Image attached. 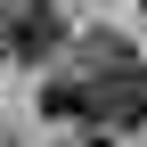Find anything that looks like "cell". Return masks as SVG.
Here are the masks:
<instances>
[{
    "label": "cell",
    "mask_w": 147,
    "mask_h": 147,
    "mask_svg": "<svg viewBox=\"0 0 147 147\" xmlns=\"http://www.w3.org/2000/svg\"><path fill=\"white\" fill-rule=\"evenodd\" d=\"M41 115L49 123H90V74H57L41 90Z\"/></svg>",
    "instance_id": "3957f363"
},
{
    "label": "cell",
    "mask_w": 147,
    "mask_h": 147,
    "mask_svg": "<svg viewBox=\"0 0 147 147\" xmlns=\"http://www.w3.org/2000/svg\"><path fill=\"white\" fill-rule=\"evenodd\" d=\"M8 57H25V65H49L65 49V16L49 8V0H8Z\"/></svg>",
    "instance_id": "7a4b0ae2"
},
{
    "label": "cell",
    "mask_w": 147,
    "mask_h": 147,
    "mask_svg": "<svg viewBox=\"0 0 147 147\" xmlns=\"http://www.w3.org/2000/svg\"><path fill=\"white\" fill-rule=\"evenodd\" d=\"M90 147H106V139H90Z\"/></svg>",
    "instance_id": "5b68a950"
},
{
    "label": "cell",
    "mask_w": 147,
    "mask_h": 147,
    "mask_svg": "<svg viewBox=\"0 0 147 147\" xmlns=\"http://www.w3.org/2000/svg\"><path fill=\"white\" fill-rule=\"evenodd\" d=\"M147 123V65H106L90 74V131H139Z\"/></svg>",
    "instance_id": "6da1fadb"
},
{
    "label": "cell",
    "mask_w": 147,
    "mask_h": 147,
    "mask_svg": "<svg viewBox=\"0 0 147 147\" xmlns=\"http://www.w3.org/2000/svg\"><path fill=\"white\" fill-rule=\"evenodd\" d=\"M0 57H8V25H0Z\"/></svg>",
    "instance_id": "277c9868"
}]
</instances>
